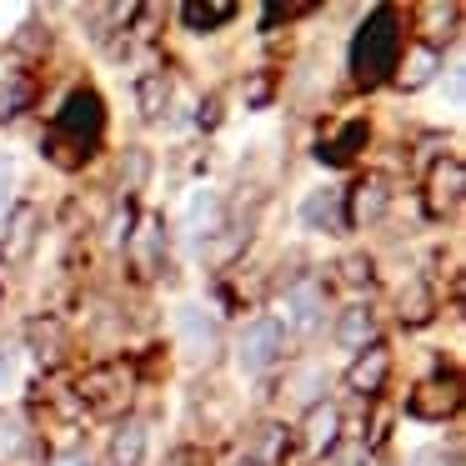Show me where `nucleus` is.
I'll return each instance as SVG.
<instances>
[{"instance_id":"1","label":"nucleus","mask_w":466,"mask_h":466,"mask_svg":"<svg viewBox=\"0 0 466 466\" xmlns=\"http://www.w3.org/2000/svg\"><path fill=\"white\" fill-rule=\"evenodd\" d=\"M401 15L391 11V5H376L371 15H366L361 25H356L351 35V81L361 86V91H376V86L391 81L396 71V56H401Z\"/></svg>"},{"instance_id":"2","label":"nucleus","mask_w":466,"mask_h":466,"mask_svg":"<svg viewBox=\"0 0 466 466\" xmlns=\"http://www.w3.org/2000/svg\"><path fill=\"white\" fill-rule=\"evenodd\" d=\"M51 136H61L66 146L96 156V146L106 141V101L91 91V86H76V91H66V101L56 106Z\"/></svg>"},{"instance_id":"3","label":"nucleus","mask_w":466,"mask_h":466,"mask_svg":"<svg viewBox=\"0 0 466 466\" xmlns=\"http://www.w3.org/2000/svg\"><path fill=\"white\" fill-rule=\"evenodd\" d=\"M71 396H76V406H86V411H96V416H121L136 396V371L121 361L86 366V371L76 376Z\"/></svg>"},{"instance_id":"4","label":"nucleus","mask_w":466,"mask_h":466,"mask_svg":"<svg viewBox=\"0 0 466 466\" xmlns=\"http://www.w3.org/2000/svg\"><path fill=\"white\" fill-rule=\"evenodd\" d=\"M176 346H181L186 366L211 371V366H221V356H226V331L201 301H186L181 311H176Z\"/></svg>"},{"instance_id":"5","label":"nucleus","mask_w":466,"mask_h":466,"mask_svg":"<svg viewBox=\"0 0 466 466\" xmlns=\"http://www.w3.org/2000/svg\"><path fill=\"white\" fill-rule=\"evenodd\" d=\"M41 231H46V211L35 201H15L0 216V266L5 271H25L41 251Z\"/></svg>"},{"instance_id":"6","label":"nucleus","mask_w":466,"mask_h":466,"mask_svg":"<svg viewBox=\"0 0 466 466\" xmlns=\"http://www.w3.org/2000/svg\"><path fill=\"white\" fill-rule=\"evenodd\" d=\"M286 326L276 321V316H256V321L241 326V336H236V366H241L246 376H266L276 361L286 356Z\"/></svg>"},{"instance_id":"7","label":"nucleus","mask_w":466,"mask_h":466,"mask_svg":"<svg viewBox=\"0 0 466 466\" xmlns=\"http://www.w3.org/2000/svg\"><path fill=\"white\" fill-rule=\"evenodd\" d=\"M276 321L286 326V336H316L321 331V321H326V286H321V276H296L291 286L281 291V316Z\"/></svg>"},{"instance_id":"8","label":"nucleus","mask_w":466,"mask_h":466,"mask_svg":"<svg viewBox=\"0 0 466 466\" xmlns=\"http://www.w3.org/2000/svg\"><path fill=\"white\" fill-rule=\"evenodd\" d=\"M421 201H426V216L431 221H451L456 211H461L466 201V166L461 156H436L431 166H426V186H421Z\"/></svg>"},{"instance_id":"9","label":"nucleus","mask_w":466,"mask_h":466,"mask_svg":"<svg viewBox=\"0 0 466 466\" xmlns=\"http://www.w3.org/2000/svg\"><path fill=\"white\" fill-rule=\"evenodd\" d=\"M296 436H301V451H306V456L326 461V456H331L336 446L346 441V416H341V406H336L331 396H326V401H316V406H306Z\"/></svg>"},{"instance_id":"10","label":"nucleus","mask_w":466,"mask_h":466,"mask_svg":"<svg viewBox=\"0 0 466 466\" xmlns=\"http://www.w3.org/2000/svg\"><path fill=\"white\" fill-rule=\"evenodd\" d=\"M166 241H171V231H166V216H156V211L136 216V231H131V241H126V261H131V271L141 276V281L161 276V266H166Z\"/></svg>"},{"instance_id":"11","label":"nucleus","mask_w":466,"mask_h":466,"mask_svg":"<svg viewBox=\"0 0 466 466\" xmlns=\"http://www.w3.org/2000/svg\"><path fill=\"white\" fill-rule=\"evenodd\" d=\"M341 211H346V231H371V226L386 221L391 211V181L386 176H361L351 191H341Z\"/></svg>"},{"instance_id":"12","label":"nucleus","mask_w":466,"mask_h":466,"mask_svg":"<svg viewBox=\"0 0 466 466\" xmlns=\"http://www.w3.org/2000/svg\"><path fill=\"white\" fill-rule=\"evenodd\" d=\"M391 366H396L391 346H386V341H371V346H361V351L351 356L341 386H346L351 396H361V401H371V396L386 391V381H391Z\"/></svg>"},{"instance_id":"13","label":"nucleus","mask_w":466,"mask_h":466,"mask_svg":"<svg viewBox=\"0 0 466 466\" xmlns=\"http://www.w3.org/2000/svg\"><path fill=\"white\" fill-rule=\"evenodd\" d=\"M406 411L416 421H446V416L461 411V376H426L411 386L406 396Z\"/></svg>"},{"instance_id":"14","label":"nucleus","mask_w":466,"mask_h":466,"mask_svg":"<svg viewBox=\"0 0 466 466\" xmlns=\"http://www.w3.org/2000/svg\"><path fill=\"white\" fill-rule=\"evenodd\" d=\"M231 221V201H226L221 191H211V186H201V191H191L186 196V211H181V231H186V241H196V246H206L221 226Z\"/></svg>"},{"instance_id":"15","label":"nucleus","mask_w":466,"mask_h":466,"mask_svg":"<svg viewBox=\"0 0 466 466\" xmlns=\"http://www.w3.org/2000/svg\"><path fill=\"white\" fill-rule=\"evenodd\" d=\"M21 346H31V361L41 366V371H56V366L66 361L71 331H66L61 316H31V321H25V341Z\"/></svg>"},{"instance_id":"16","label":"nucleus","mask_w":466,"mask_h":466,"mask_svg":"<svg viewBox=\"0 0 466 466\" xmlns=\"http://www.w3.org/2000/svg\"><path fill=\"white\" fill-rule=\"evenodd\" d=\"M441 76V46H426V41H416V46H406L401 56H396V71H391V81H396V91H406V96H416V91H426V86Z\"/></svg>"},{"instance_id":"17","label":"nucleus","mask_w":466,"mask_h":466,"mask_svg":"<svg viewBox=\"0 0 466 466\" xmlns=\"http://www.w3.org/2000/svg\"><path fill=\"white\" fill-rule=\"evenodd\" d=\"M341 191H346V186H316V191H306V196H301V206H296V221H301L306 231L341 236V231H346Z\"/></svg>"},{"instance_id":"18","label":"nucleus","mask_w":466,"mask_h":466,"mask_svg":"<svg viewBox=\"0 0 466 466\" xmlns=\"http://www.w3.org/2000/svg\"><path fill=\"white\" fill-rule=\"evenodd\" d=\"M251 236H256L251 216H241V221H226L221 231H216L211 241L201 246V261L211 266V271H226V266H236V261L246 256V246H251Z\"/></svg>"},{"instance_id":"19","label":"nucleus","mask_w":466,"mask_h":466,"mask_svg":"<svg viewBox=\"0 0 466 466\" xmlns=\"http://www.w3.org/2000/svg\"><path fill=\"white\" fill-rule=\"evenodd\" d=\"M146 446H151V431H146L141 416H121L106 441V466H146Z\"/></svg>"},{"instance_id":"20","label":"nucleus","mask_w":466,"mask_h":466,"mask_svg":"<svg viewBox=\"0 0 466 466\" xmlns=\"http://www.w3.org/2000/svg\"><path fill=\"white\" fill-rule=\"evenodd\" d=\"M336 346H341L346 356H356L361 346H371V341H381L376 336V306H366V301H351V306H341V316H336Z\"/></svg>"},{"instance_id":"21","label":"nucleus","mask_w":466,"mask_h":466,"mask_svg":"<svg viewBox=\"0 0 466 466\" xmlns=\"http://www.w3.org/2000/svg\"><path fill=\"white\" fill-rule=\"evenodd\" d=\"M436 306H441L436 286L426 281V276H411V281H401V291H396V321L401 326H426L436 316Z\"/></svg>"},{"instance_id":"22","label":"nucleus","mask_w":466,"mask_h":466,"mask_svg":"<svg viewBox=\"0 0 466 466\" xmlns=\"http://www.w3.org/2000/svg\"><path fill=\"white\" fill-rule=\"evenodd\" d=\"M136 106H141V121H171V71L166 66L136 76Z\"/></svg>"},{"instance_id":"23","label":"nucleus","mask_w":466,"mask_h":466,"mask_svg":"<svg viewBox=\"0 0 466 466\" xmlns=\"http://www.w3.org/2000/svg\"><path fill=\"white\" fill-rule=\"evenodd\" d=\"M176 15H181V25L191 35H211V31H221V25H231L236 15H241V5H236V0H186Z\"/></svg>"},{"instance_id":"24","label":"nucleus","mask_w":466,"mask_h":466,"mask_svg":"<svg viewBox=\"0 0 466 466\" xmlns=\"http://www.w3.org/2000/svg\"><path fill=\"white\" fill-rule=\"evenodd\" d=\"M31 106H35V76L25 66L0 76V126H15Z\"/></svg>"},{"instance_id":"25","label":"nucleus","mask_w":466,"mask_h":466,"mask_svg":"<svg viewBox=\"0 0 466 466\" xmlns=\"http://www.w3.org/2000/svg\"><path fill=\"white\" fill-rule=\"evenodd\" d=\"M366 121H346L341 131L331 136V141H321L316 146V161H326V166H351L356 156H361V146H366Z\"/></svg>"},{"instance_id":"26","label":"nucleus","mask_w":466,"mask_h":466,"mask_svg":"<svg viewBox=\"0 0 466 466\" xmlns=\"http://www.w3.org/2000/svg\"><path fill=\"white\" fill-rule=\"evenodd\" d=\"M25 446H31V421L21 411H0V466L21 461Z\"/></svg>"},{"instance_id":"27","label":"nucleus","mask_w":466,"mask_h":466,"mask_svg":"<svg viewBox=\"0 0 466 466\" xmlns=\"http://www.w3.org/2000/svg\"><path fill=\"white\" fill-rule=\"evenodd\" d=\"M146 176H151V151H146V146H126L121 151V176H116V186L126 191V201L146 186Z\"/></svg>"},{"instance_id":"28","label":"nucleus","mask_w":466,"mask_h":466,"mask_svg":"<svg viewBox=\"0 0 466 466\" xmlns=\"http://www.w3.org/2000/svg\"><path fill=\"white\" fill-rule=\"evenodd\" d=\"M136 201H121L111 211V221H106V246H111V251H126V241H131V231H136Z\"/></svg>"},{"instance_id":"29","label":"nucleus","mask_w":466,"mask_h":466,"mask_svg":"<svg viewBox=\"0 0 466 466\" xmlns=\"http://www.w3.org/2000/svg\"><path fill=\"white\" fill-rule=\"evenodd\" d=\"M336 266H341L336 276H341L346 286H371V281H376V261H371L366 251H351V256H341Z\"/></svg>"},{"instance_id":"30","label":"nucleus","mask_w":466,"mask_h":466,"mask_svg":"<svg viewBox=\"0 0 466 466\" xmlns=\"http://www.w3.org/2000/svg\"><path fill=\"white\" fill-rule=\"evenodd\" d=\"M21 361H25L21 341H0V396L21 386Z\"/></svg>"},{"instance_id":"31","label":"nucleus","mask_w":466,"mask_h":466,"mask_svg":"<svg viewBox=\"0 0 466 466\" xmlns=\"http://www.w3.org/2000/svg\"><path fill=\"white\" fill-rule=\"evenodd\" d=\"M296 401H301V411H306V406H316V401H326V371H321V366H306V371L301 376H296Z\"/></svg>"},{"instance_id":"32","label":"nucleus","mask_w":466,"mask_h":466,"mask_svg":"<svg viewBox=\"0 0 466 466\" xmlns=\"http://www.w3.org/2000/svg\"><path fill=\"white\" fill-rule=\"evenodd\" d=\"M241 101H246V111H261V106L271 101V71H256L251 81L241 86Z\"/></svg>"},{"instance_id":"33","label":"nucleus","mask_w":466,"mask_h":466,"mask_svg":"<svg viewBox=\"0 0 466 466\" xmlns=\"http://www.w3.org/2000/svg\"><path fill=\"white\" fill-rule=\"evenodd\" d=\"M406 466H456V451L451 446H421V451L406 456Z\"/></svg>"},{"instance_id":"34","label":"nucleus","mask_w":466,"mask_h":466,"mask_svg":"<svg viewBox=\"0 0 466 466\" xmlns=\"http://www.w3.org/2000/svg\"><path fill=\"white\" fill-rule=\"evenodd\" d=\"M296 15H316V5H266L261 31H276V21H296Z\"/></svg>"},{"instance_id":"35","label":"nucleus","mask_w":466,"mask_h":466,"mask_svg":"<svg viewBox=\"0 0 466 466\" xmlns=\"http://www.w3.org/2000/svg\"><path fill=\"white\" fill-rule=\"evenodd\" d=\"M15 206V161L11 156H0V216Z\"/></svg>"},{"instance_id":"36","label":"nucleus","mask_w":466,"mask_h":466,"mask_svg":"<svg viewBox=\"0 0 466 466\" xmlns=\"http://www.w3.org/2000/svg\"><path fill=\"white\" fill-rule=\"evenodd\" d=\"M166 466H206V451L201 446H176V451L166 456Z\"/></svg>"},{"instance_id":"37","label":"nucleus","mask_w":466,"mask_h":466,"mask_svg":"<svg viewBox=\"0 0 466 466\" xmlns=\"http://www.w3.org/2000/svg\"><path fill=\"white\" fill-rule=\"evenodd\" d=\"M461 81H466L461 66H446V96H451V106H461Z\"/></svg>"},{"instance_id":"38","label":"nucleus","mask_w":466,"mask_h":466,"mask_svg":"<svg viewBox=\"0 0 466 466\" xmlns=\"http://www.w3.org/2000/svg\"><path fill=\"white\" fill-rule=\"evenodd\" d=\"M56 466H91V461H86V451H61V456H56Z\"/></svg>"},{"instance_id":"39","label":"nucleus","mask_w":466,"mask_h":466,"mask_svg":"<svg viewBox=\"0 0 466 466\" xmlns=\"http://www.w3.org/2000/svg\"><path fill=\"white\" fill-rule=\"evenodd\" d=\"M231 466H256V461H251V456H246V451H241V456H236V461H231Z\"/></svg>"},{"instance_id":"40","label":"nucleus","mask_w":466,"mask_h":466,"mask_svg":"<svg viewBox=\"0 0 466 466\" xmlns=\"http://www.w3.org/2000/svg\"><path fill=\"white\" fill-rule=\"evenodd\" d=\"M0 311H5V286H0Z\"/></svg>"}]
</instances>
